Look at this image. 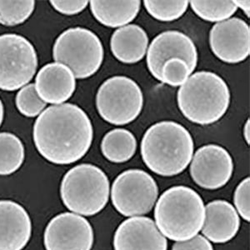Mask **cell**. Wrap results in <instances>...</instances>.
Returning a JSON list of instances; mask_svg holds the SVG:
<instances>
[{
    "label": "cell",
    "instance_id": "obj_8",
    "mask_svg": "<svg viewBox=\"0 0 250 250\" xmlns=\"http://www.w3.org/2000/svg\"><path fill=\"white\" fill-rule=\"evenodd\" d=\"M110 191L115 209L130 218L149 213L159 196V187L154 178L138 168L124 171L118 175Z\"/></svg>",
    "mask_w": 250,
    "mask_h": 250
},
{
    "label": "cell",
    "instance_id": "obj_3",
    "mask_svg": "<svg viewBox=\"0 0 250 250\" xmlns=\"http://www.w3.org/2000/svg\"><path fill=\"white\" fill-rule=\"evenodd\" d=\"M155 225L165 238L185 241L198 235L205 219L202 198L185 185L169 188L159 197L154 208Z\"/></svg>",
    "mask_w": 250,
    "mask_h": 250
},
{
    "label": "cell",
    "instance_id": "obj_4",
    "mask_svg": "<svg viewBox=\"0 0 250 250\" xmlns=\"http://www.w3.org/2000/svg\"><path fill=\"white\" fill-rule=\"evenodd\" d=\"M231 94L227 83L211 71L196 72L180 86L177 94L179 110L190 122L213 125L227 113Z\"/></svg>",
    "mask_w": 250,
    "mask_h": 250
},
{
    "label": "cell",
    "instance_id": "obj_12",
    "mask_svg": "<svg viewBox=\"0 0 250 250\" xmlns=\"http://www.w3.org/2000/svg\"><path fill=\"white\" fill-rule=\"evenodd\" d=\"M178 58L185 60L193 73L197 67L199 54L193 40L178 30L158 34L147 50V67L152 76L161 82V68L167 60Z\"/></svg>",
    "mask_w": 250,
    "mask_h": 250
},
{
    "label": "cell",
    "instance_id": "obj_18",
    "mask_svg": "<svg viewBox=\"0 0 250 250\" xmlns=\"http://www.w3.org/2000/svg\"><path fill=\"white\" fill-rule=\"evenodd\" d=\"M148 48V34L142 27L128 24L116 29L110 39V49L114 57L125 64L140 62Z\"/></svg>",
    "mask_w": 250,
    "mask_h": 250
},
{
    "label": "cell",
    "instance_id": "obj_21",
    "mask_svg": "<svg viewBox=\"0 0 250 250\" xmlns=\"http://www.w3.org/2000/svg\"><path fill=\"white\" fill-rule=\"evenodd\" d=\"M25 159L23 143L15 134L0 133V175L7 176L20 169Z\"/></svg>",
    "mask_w": 250,
    "mask_h": 250
},
{
    "label": "cell",
    "instance_id": "obj_11",
    "mask_svg": "<svg viewBox=\"0 0 250 250\" xmlns=\"http://www.w3.org/2000/svg\"><path fill=\"white\" fill-rule=\"evenodd\" d=\"M191 178L199 187L216 190L227 185L233 173V161L226 148L215 144L204 145L191 160Z\"/></svg>",
    "mask_w": 250,
    "mask_h": 250
},
{
    "label": "cell",
    "instance_id": "obj_24",
    "mask_svg": "<svg viewBox=\"0 0 250 250\" xmlns=\"http://www.w3.org/2000/svg\"><path fill=\"white\" fill-rule=\"evenodd\" d=\"M35 8V1H0V24L11 26L24 23Z\"/></svg>",
    "mask_w": 250,
    "mask_h": 250
},
{
    "label": "cell",
    "instance_id": "obj_1",
    "mask_svg": "<svg viewBox=\"0 0 250 250\" xmlns=\"http://www.w3.org/2000/svg\"><path fill=\"white\" fill-rule=\"evenodd\" d=\"M33 139L38 152L48 162L71 165L88 153L94 128L83 108L67 103L48 107L39 115Z\"/></svg>",
    "mask_w": 250,
    "mask_h": 250
},
{
    "label": "cell",
    "instance_id": "obj_2",
    "mask_svg": "<svg viewBox=\"0 0 250 250\" xmlns=\"http://www.w3.org/2000/svg\"><path fill=\"white\" fill-rule=\"evenodd\" d=\"M193 150L190 133L174 121H160L151 125L145 131L140 145L145 165L163 177L183 173L190 164Z\"/></svg>",
    "mask_w": 250,
    "mask_h": 250
},
{
    "label": "cell",
    "instance_id": "obj_19",
    "mask_svg": "<svg viewBox=\"0 0 250 250\" xmlns=\"http://www.w3.org/2000/svg\"><path fill=\"white\" fill-rule=\"evenodd\" d=\"M93 16L102 25L121 28L135 20L141 8V1H101L89 2Z\"/></svg>",
    "mask_w": 250,
    "mask_h": 250
},
{
    "label": "cell",
    "instance_id": "obj_26",
    "mask_svg": "<svg viewBox=\"0 0 250 250\" xmlns=\"http://www.w3.org/2000/svg\"><path fill=\"white\" fill-rule=\"evenodd\" d=\"M190 69L185 60L173 58L167 60L161 68V82L172 87L182 86L190 77Z\"/></svg>",
    "mask_w": 250,
    "mask_h": 250
},
{
    "label": "cell",
    "instance_id": "obj_13",
    "mask_svg": "<svg viewBox=\"0 0 250 250\" xmlns=\"http://www.w3.org/2000/svg\"><path fill=\"white\" fill-rule=\"evenodd\" d=\"M208 40L213 54L226 63H239L250 56V25L239 18L215 23Z\"/></svg>",
    "mask_w": 250,
    "mask_h": 250
},
{
    "label": "cell",
    "instance_id": "obj_6",
    "mask_svg": "<svg viewBox=\"0 0 250 250\" xmlns=\"http://www.w3.org/2000/svg\"><path fill=\"white\" fill-rule=\"evenodd\" d=\"M55 62L71 69L76 79L93 76L102 65L104 49L99 36L90 29L74 27L66 29L53 47Z\"/></svg>",
    "mask_w": 250,
    "mask_h": 250
},
{
    "label": "cell",
    "instance_id": "obj_15",
    "mask_svg": "<svg viewBox=\"0 0 250 250\" xmlns=\"http://www.w3.org/2000/svg\"><path fill=\"white\" fill-rule=\"evenodd\" d=\"M32 234V222L22 205L0 200V250H23Z\"/></svg>",
    "mask_w": 250,
    "mask_h": 250
},
{
    "label": "cell",
    "instance_id": "obj_28",
    "mask_svg": "<svg viewBox=\"0 0 250 250\" xmlns=\"http://www.w3.org/2000/svg\"><path fill=\"white\" fill-rule=\"evenodd\" d=\"M52 7L56 11L64 15H75L83 11L88 7L89 1H50Z\"/></svg>",
    "mask_w": 250,
    "mask_h": 250
},
{
    "label": "cell",
    "instance_id": "obj_31",
    "mask_svg": "<svg viewBox=\"0 0 250 250\" xmlns=\"http://www.w3.org/2000/svg\"><path fill=\"white\" fill-rule=\"evenodd\" d=\"M250 119H248L247 122L245 123V127H244V137H245V141L249 145L250 144Z\"/></svg>",
    "mask_w": 250,
    "mask_h": 250
},
{
    "label": "cell",
    "instance_id": "obj_5",
    "mask_svg": "<svg viewBox=\"0 0 250 250\" xmlns=\"http://www.w3.org/2000/svg\"><path fill=\"white\" fill-rule=\"evenodd\" d=\"M110 185L96 165L81 164L67 172L60 185V196L68 210L81 216H94L108 204Z\"/></svg>",
    "mask_w": 250,
    "mask_h": 250
},
{
    "label": "cell",
    "instance_id": "obj_32",
    "mask_svg": "<svg viewBox=\"0 0 250 250\" xmlns=\"http://www.w3.org/2000/svg\"><path fill=\"white\" fill-rule=\"evenodd\" d=\"M3 117H4V108H3L2 100H0V127L2 125V123H3Z\"/></svg>",
    "mask_w": 250,
    "mask_h": 250
},
{
    "label": "cell",
    "instance_id": "obj_30",
    "mask_svg": "<svg viewBox=\"0 0 250 250\" xmlns=\"http://www.w3.org/2000/svg\"><path fill=\"white\" fill-rule=\"evenodd\" d=\"M233 3H234V4L237 6V8H238V9L240 8V9L244 11L245 15H247L248 18H250V2L249 0H248V1L247 0H244V1H243V0H234V1H233Z\"/></svg>",
    "mask_w": 250,
    "mask_h": 250
},
{
    "label": "cell",
    "instance_id": "obj_29",
    "mask_svg": "<svg viewBox=\"0 0 250 250\" xmlns=\"http://www.w3.org/2000/svg\"><path fill=\"white\" fill-rule=\"evenodd\" d=\"M172 250H213V245L205 237L196 235L185 241L177 242Z\"/></svg>",
    "mask_w": 250,
    "mask_h": 250
},
{
    "label": "cell",
    "instance_id": "obj_23",
    "mask_svg": "<svg viewBox=\"0 0 250 250\" xmlns=\"http://www.w3.org/2000/svg\"><path fill=\"white\" fill-rule=\"evenodd\" d=\"M146 11L155 20L161 22H172L179 20L187 11L189 1H144Z\"/></svg>",
    "mask_w": 250,
    "mask_h": 250
},
{
    "label": "cell",
    "instance_id": "obj_14",
    "mask_svg": "<svg viewBox=\"0 0 250 250\" xmlns=\"http://www.w3.org/2000/svg\"><path fill=\"white\" fill-rule=\"evenodd\" d=\"M114 250H167L168 242L154 220L131 217L120 224L114 236Z\"/></svg>",
    "mask_w": 250,
    "mask_h": 250
},
{
    "label": "cell",
    "instance_id": "obj_22",
    "mask_svg": "<svg viewBox=\"0 0 250 250\" xmlns=\"http://www.w3.org/2000/svg\"><path fill=\"white\" fill-rule=\"evenodd\" d=\"M189 5L200 19L211 22L220 23L229 20L235 14L238 8L233 1H189Z\"/></svg>",
    "mask_w": 250,
    "mask_h": 250
},
{
    "label": "cell",
    "instance_id": "obj_17",
    "mask_svg": "<svg viewBox=\"0 0 250 250\" xmlns=\"http://www.w3.org/2000/svg\"><path fill=\"white\" fill-rule=\"evenodd\" d=\"M239 228L240 217L230 203L218 199L206 205L201 230L208 241L225 244L235 237Z\"/></svg>",
    "mask_w": 250,
    "mask_h": 250
},
{
    "label": "cell",
    "instance_id": "obj_9",
    "mask_svg": "<svg viewBox=\"0 0 250 250\" xmlns=\"http://www.w3.org/2000/svg\"><path fill=\"white\" fill-rule=\"evenodd\" d=\"M37 68V53L30 41L20 34L0 35V89L23 88L33 80Z\"/></svg>",
    "mask_w": 250,
    "mask_h": 250
},
{
    "label": "cell",
    "instance_id": "obj_16",
    "mask_svg": "<svg viewBox=\"0 0 250 250\" xmlns=\"http://www.w3.org/2000/svg\"><path fill=\"white\" fill-rule=\"evenodd\" d=\"M34 85L41 100L57 105L66 102L74 94L76 78L64 64L49 62L40 68Z\"/></svg>",
    "mask_w": 250,
    "mask_h": 250
},
{
    "label": "cell",
    "instance_id": "obj_7",
    "mask_svg": "<svg viewBox=\"0 0 250 250\" xmlns=\"http://www.w3.org/2000/svg\"><path fill=\"white\" fill-rule=\"evenodd\" d=\"M97 110L103 120L121 126L136 120L144 107L140 85L127 76L108 78L100 85L95 99Z\"/></svg>",
    "mask_w": 250,
    "mask_h": 250
},
{
    "label": "cell",
    "instance_id": "obj_20",
    "mask_svg": "<svg viewBox=\"0 0 250 250\" xmlns=\"http://www.w3.org/2000/svg\"><path fill=\"white\" fill-rule=\"evenodd\" d=\"M100 148L108 161L114 164L128 162L136 153V138L128 129L114 128L104 136Z\"/></svg>",
    "mask_w": 250,
    "mask_h": 250
},
{
    "label": "cell",
    "instance_id": "obj_27",
    "mask_svg": "<svg viewBox=\"0 0 250 250\" xmlns=\"http://www.w3.org/2000/svg\"><path fill=\"white\" fill-rule=\"evenodd\" d=\"M250 179H243L236 188L233 194V203L239 215L247 222L250 221Z\"/></svg>",
    "mask_w": 250,
    "mask_h": 250
},
{
    "label": "cell",
    "instance_id": "obj_10",
    "mask_svg": "<svg viewBox=\"0 0 250 250\" xmlns=\"http://www.w3.org/2000/svg\"><path fill=\"white\" fill-rule=\"evenodd\" d=\"M94 241V229L89 222L74 213L54 217L43 235L46 250H91Z\"/></svg>",
    "mask_w": 250,
    "mask_h": 250
},
{
    "label": "cell",
    "instance_id": "obj_25",
    "mask_svg": "<svg viewBox=\"0 0 250 250\" xmlns=\"http://www.w3.org/2000/svg\"><path fill=\"white\" fill-rule=\"evenodd\" d=\"M15 104L20 114L28 118L37 117L46 107V103L39 96L34 83L20 88L16 94Z\"/></svg>",
    "mask_w": 250,
    "mask_h": 250
}]
</instances>
